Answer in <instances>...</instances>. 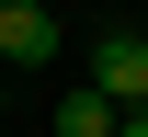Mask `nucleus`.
Instances as JSON below:
<instances>
[{
  "label": "nucleus",
  "instance_id": "obj_1",
  "mask_svg": "<svg viewBox=\"0 0 148 137\" xmlns=\"http://www.w3.org/2000/svg\"><path fill=\"white\" fill-rule=\"evenodd\" d=\"M57 46H69V23L46 0H0V69H46Z\"/></svg>",
  "mask_w": 148,
  "mask_h": 137
},
{
  "label": "nucleus",
  "instance_id": "obj_2",
  "mask_svg": "<svg viewBox=\"0 0 148 137\" xmlns=\"http://www.w3.org/2000/svg\"><path fill=\"white\" fill-rule=\"evenodd\" d=\"M91 92L114 103V114H148V46L137 34H103L91 46Z\"/></svg>",
  "mask_w": 148,
  "mask_h": 137
},
{
  "label": "nucleus",
  "instance_id": "obj_3",
  "mask_svg": "<svg viewBox=\"0 0 148 137\" xmlns=\"http://www.w3.org/2000/svg\"><path fill=\"white\" fill-rule=\"evenodd\" d=\"M114 126H125V114H114V103L91 92V80H80V92L57 103V126H46V137H114Z\"/></svg>",
  "mask_w": 148,
  "mask_h": 137
},
{
  "label": "nucleus",
  "instance_id": "obj_4",
  "mask_svg": "<svg viewBox=\"0 0 148 137\" xmlns=\"http://www.w3.org/2000/svg\"><path fill=\"white\" fill-rule=\"evenodd\" d=\"M114 137H148V114H125V126H114Z\"/></svg>",
  "mask_w": 148,
  "mask_h": 137
},
{
  "label": "nucleus",
  "instance_id": "obj_5",
  "mask_svg": "<svg viewBox=\"0 0 148 137\" xmlns=\"http://www.w3.org/2000/svg\"><path fill=\"white\" fill-rule=\"evenodd\" d=\"M137 46H148V23H137Z\"/></svg>",
  "mask_w": 148,
  "mask_h": 137
}]
</instances>
